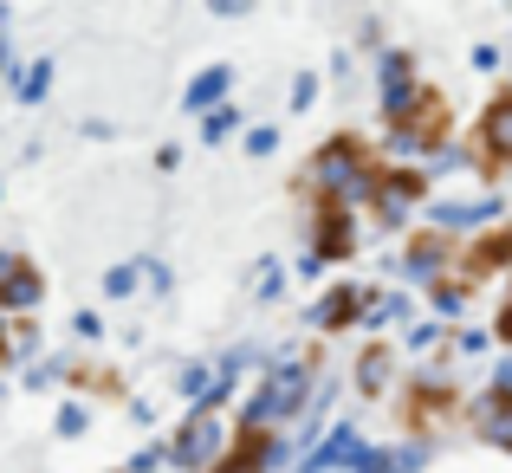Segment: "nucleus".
I'll list each match as a JSON object with an SVG mask.
<instances>
[{"label":"nucleus","instance_id":"obj_1","mask_svg":"<svg viewBox=\"0 0 512 473\" xmlns=\"http://www.w3.org/2000/svg\"><path fill=\"white\" fill-rule=\"evenodd\" d=\"M266 448H273V435H266L260 422H247V428L234 435V448L221 454V467H208V473H253V467H260V454H266Z\"/></svg>","mask_w":512,"mask_h":473}]
</instances>
